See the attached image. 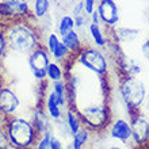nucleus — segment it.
<instances>
[{
  "mask_svg": "<svg viewBox=\"0 0 149 149\" xmlns=\"http://www.w3.org/2000/svg\"><path fill=\"white\" fill-rule=\"evenodd\" d=\"M68 110L65 111L64 114V118H65V125H67V130L68 133L73 136L74 133H77L79 130L83 127V123H81V119L79 117V114L76 110L71 109V107H67Z\"/></svg>",
  "mask_w": 149,
  "mask_h": 149,
  "instance_id": "obj_18",
  "label": "nucleus"
},
{
  "mask_svg": "<svg viewBox=\"0 0 149 149\" xmlns=\"http://www.w3.org/2000/svg\"><path fill=\"white\" fill-rule=\"evenodd\" d=\"M109 136L115 141H119L122 144H127L132 141V126L130 121L126 118H115L111 119L110 125L107 126Z\"/></svg>",
  "mask_w": 149,
  "mask_h": 149,
  "instance_id": "obj_12",
  "label": "nucleus"
},
{
  "mask_svg": "<svg viewBox=\"0 0 149 149\" xmlns=\"http://www.w3.org/2000/svg\"><path fill=\"white\" fill-rule=\"evenodd\" d=\"M46 79L50 83L65 80V65L52 60L46 67Z\"/></svg>",
  "mask_w": 149,
  "mask_h": 149,
  "instance_id": "obj_19",
  "label": "nucleus"
},
{
  "mask_svg": "<svg viewBox=\"0 0 149 149\" xmlns=\"http://www.w3.org/2000/svg\"><path fill=\"white\" fill-rule=\"evenodd\" d=\"M132 126V141L142 148L149 141V118L141 110L129 114Z\"/></svg>",
  "mask_w": 149,
  "mask_h": 149,
  "instance_id": "obj_8",
  "label": "nucleus"
},
{
  "mask_svg": "<svg viewBox=\"0 0 149 149\" xmlns=\"http://www.w3.org/2000/svg\"><path fill=\"white\" fill-rule=\"evenodd\" d=\"M7 50H8L7 38H6V34H4L3 29H0V60H1L4 56H6Z\"/></svg>",
  "mask_w": 149,
  "mask_h": 149,
  "instance_id": "obj_27",
  "label": "nucleus"
},
{
  "mask_svg": "<svg viewBox=\"0 0 149 149\" xmlns=\"http://www.w3.org/2000/svg\"><path fill=\"white\" fill-rule=\"evenodd\" d=\"M8 49L18 54L27 56L37 46L42 45V30L36 24L34 19L12 20L4 23Z\"/></svg>",
  "mask_w": 149,
  "mask_h": 149,
  "instance_id": "obj_1",
  "label": "nucleus"
},
{
  "mask_svg": "<svg viewBox=\"0 0 149 149\" xmlns=\"http://www.w3.org/2000/svg\"><path fill=\"white\" fill-rule=\"evenodd\" d=\"M45 47L47 49L50 57L57 63L65 64L73 57L72 53L68 50V47L64 45V42L61 41V37L57 34V31H49L46 38H45Z\"/></svg>",
  "mask_w": 149,
  "mask_h": 149,
  "instance_id": "obj_9",
  "label": "nucleus"
},
{
  "mask_svg": "<svg viewBox=\"0 0 149 149\" xmlns=\"http://www.w3.org/2000/svg\"><path fill=\"white\" fill-rule=\"evenodd\" d=\"M88 34H90L92 43L99 49H104L109 46L110 39L106 36V31L102 29V24H95L90 23L88 24Z\"/></svg>",
  "mask_w": 149,
  "mask_h": 149,
  "instance_id": "obj_16",
  "label": "nucleus"
},
{
  "mask_svg": "<svg viewBox=\"0 0 149 149\" xmlns=\"http://www.w3.org/2000/svg\"><path fill=\"white\" fill-rule=\"evenodd\" d=\"M74 30V19L72 14H64L61 18H60L58 23H57V34L60 37L67 36L69 31Z\"/></svg>",
  "mask_w": 149,
  "mask_h": 149,
  "instance_id": "obj_23",
  "label": "nucleus"
},
{
  "mask_svg": "<svg viewBox=\"0 0 149 149\" xmlns=\"http://www.w3.org/2000/svg\"><path fill=\"white\" fill-rule=\"evenodd\" d=\"M11 149H18V148H11Z\"/></svg>",
  "mask_w": 149,
  "mask_h": 149,
  "instance_id": "obj_37",
  "label": "nucleus"
},
{
  "mask_svg": "<svg viewBox=\"0 0 149 149\" xmlns=\"http://www.w3.org/2000/svg\"><path fill=\"white\" fill-rule=\"evenodd\" d=\"M119 96L126 104L129 114L140 111L146 98V87L137 76H122L118 83Z\"/></svg>",
  "mask_w": 149,
  "mask_h": 149,
  "instance_id": "obj_3",
  "label": "nucleus"
},
{
  "mask_svg": "<svg viewBox=\"0 0 149 149\" xmlns=\"http://www.w3.org/2000/svg\"><path fill=\"white\" fill-rule=\"evenodd\" d=\"M79 117L81 119L83 126L91 132H100L107 129V126L111 122V111L109 104L104 102L91 103L76 109Z\"/></svg>",
  "mask_w": 149,
  "mask_h": 149,
  "instance_id": "obj_5",
  "label": "nucleus"
},
{
  "mask_svg": "<svg viewBox=\"0 0 149 149\" xmlns=\"http://www.w3.org/2000/svg\"><path fill=\"white\" fill-rule=\"evenodd\" d=\"M52 61V57L49 54L45 45H39L34 50H31L27 54V65L31 72V76L38 83H45L46 79V67Z\"/></svg>",
  "mask_w": 149,
  "mask_h": 149,
  "instance_id": "obj_7",
  "label": "nucleus"
},
{
  "mask_svg": "<svg viewBox=\"0 0 149 149\" xmlns=\"http://www.w3.org/2000/svg\"><path fill=\"white\" fill-rule=\"evenodd\" d=\"M30 119H31L33 125H34V127L37 129L39 136L43 134L45 132H47V130H50L52 127H54L53 123H52L50 117L47 115L46 110H45V107H43V104L41 102L33 109Z\"/></svg>",
  "mask_w": 149,
  "mask_h": 149,
  "instance_id": "obj_13",
  "label": "nucleus"
},
{
  "mask_svg": "<svg viewBox=\"0 0 149 149\" xmlns=\"http://www.w3.org/2000/svg\"><path fill=\"white\" fill-rule=\"evenodd\" d=\"M113 33L114 41L117 43H132L140 37V30L134 27H123V26H117L110 30Z\"/></svg>",
  "mask_w": 149,
  "mask_h": 149,
  "instance_id": "obj_15",
  "label": "nucleus"
},
{
  "mask_svg": "<svg viewBox=\"0 0 149 149\" xmlns=\"http://www.w3.org/2000/svg\"><path fill=\"white\" fill-rule=\"evenodd\" d=\"M50 148L52 149H64L63 140H61L56 133H53L50 136Z\"/></svg>",
  "mask_w": 149,
  "mask_h": 149,
  "instance_id": "obj_29",
  "label": "nucleus"
},
{
  "mask_svg": "<svg viewBox=\"0 0 149 149\" xmlns=\"http://www.w3.org/2000/svg\"><path fill=\"white\" fill-rule=\"evenodd\" d=\"M42 98H43L42 99L43 107H45L47 115L50 117V119L53 122H60L64 118V110H63V107L57 103L53 92L49 90L46 95H42Z\"/></svg>",
  "mask_w": 149,
  "mask_h": 149,
  "instance_id": "obj_14",
  "label": "nucleus"
},
{
  "mask_svg": "<svg viewBox=\"0 0 149 149\" xmlns=\"http://www.w3.org/2000/svg\"><path fill=\"white\" fill-rule=\"evenodd\" d=\"M61 41L64 42V45L68 47V50L72 53V56H74L76 53L81 50V47L84 46V43H83V39L80 37V33L79 30H72L67 34V36L61 37Z\"/></svg>",
  "mask_w": 149,
  "mask_h": 149,
  "instance_id": "obj_17",
  "label": "nucleus"
},
{
  "mask_svg": "<svg viewBox=\"0 0 149 149\" xmlns=\"http://www.w3.org/2000/svg\"><path fill=\"white\" fill-rule=\"evenodd\" d=\"M3 126L8 136L12 148L18 149H33L38 140L39 134L34 127L30 118L22 115H12L4 118Z\"/></svg>",
  "mask_w": 149,
  "mask_h": 149,
  "instance_id": "obj_2",
  "label": "nucleus"
},
{
  "mask_svg": "<svg viewBox=\"0 0 149 149\" xmlns=\"http://www.w3.org/2000/svg\"><path fill=\"white\" fill-rule=\"evenodd\" d=\"M90 23L102 24V22H100V18H99V14H98V10H95V11L90 15Z\"/></svg>",
  "mask_w": 149,
  "mask_h": 149,
  "instance_id": "obj_32",
  "label": "nucleus"
},
{
  "mask_svg": "<svg viewBox=\"0 0 149 149\" xmlns=\"http://www.w3.org/2000/svg\"><path fill=\"white\" fill-rule=\"evenodd\" d=\"M0 1H6V0H0Z\"/></svg>",
  "mask_w": 149,
  "mask_h": 149,
  "instance_id": "obj_36",
  "label": "nucleus"
},
{
  "mask_svg": "<svg viewBox=\"0 0 149 149\" xmlns=\"http://www.w3.org/2000/svg\"><path fill=\"white\" fill-rule=\"evenodd\" d=\"M107 149H122L121 146H118V145H111V146H109Z\"/></svg>",
  "mask_w": 149,
  "mask_h": 149,
  "instance_id": "obj_34",
  "label": "nucleus"
},
{
  "mask_svg": "<svg viewBox=\"0 0 149 149\" xmlns=\"http://www.w3.org/2000/svg\"><path fill=\"white\" fill-rule=\"evenodd\" d=\"M20 107V99L15 91L10 87H0V114L3 118L18 114Z\"/></svg>",
  "mask_w": 149,
  "mask_h": 149,
  "instance_id": "obj_11",
  "label": "nucleus"
},
{
  "mask_svg": "<svg viewBox=\"0 0 149 149\" xmlns=\"http://www.w3.org/2000/svg\"><path fill=\"white\" fill-rule=\"evenodd\" d=\"M0 115H1V114H0Z\"/></svg>",
  "mask_w": 149,
  "mask_h": 149,
  "instance_id": "obj_38",
  "label": "nucleus"
},
{
  "mask_svg": "<svg viewBox=\"0 0 149 149\" xmlns=\"http://www.w3.org/2000/svg\"><path fill=\"white\" fill-rule=\"evenodd\" d=\"M52 92L54 95L56 100L60 106L63 107H68V92H67V84L65 80H60V81H54L52 83Z\"/></svg>",
  "mask_w": 149,
  "mask_h": 149,
  "instance_id": "obj_21",
  "label": "nucleus"
},
{
  "mask_svg": "<svg viewBox=\"0 0 149 149\" xmlns=\"http://www.w3.org/2000/svg\"><path fill=\"white\" fill-rule=\"evenodd\" d=\"M73 19H74V29L76 30H81L84 27H88V24H90V16L87 15L86 12H83L80 15H74Z\"/></svg>",
  "mask_w": 149,
  "mask_h": 149,
  "instance_id": "obj_25",
  "label": "nucleus"
},
{
  "mask_svg": "<svg viewBox=\"0 0 149 149\" xmlns=\"http://www.w3.org/2000/svg\"><path fill=\"white\" fill-rule=\"evenodd\" d=\"M74 63L80 65L83 69L91 72L98 77H106L110 71V64L106 54L102 49L96 47L95 45H84L81 50L73 56Z\"/></svg>",
  "mask_w": 149,
  "mask_h": 149,
  "instance_id": "obj_4",
  "label": "nucleus"
},
{
  "mask_svg": "<svg viewBox=\"0 0 149 149\" xmlns=\"http://www.w3.org/2000/svg\"><path fill=\"white\" fill-rule=\"evenodd\" d=\"M83 3H84V11L88 16L98 7V0H83Z\"/></svg>",
  "mask_w": 149,
  "mask_h": 149,
  "instance_id": "obj_28",
  "label": "nucleus"
},
{
  "mask_svg": "<svg viewBox=\"0 0 149 149\" xmlns=\"http://www.w3.org/2000/svg\"><path fill=\"white\" fill-rule=\"evenodd\" d=\"M98 14L100 22L107 30L117 27L119 24V8L115 0H98Z\"/></svg>",
  "mask_w": 149,
  "mask_h": 149,
  "instance_id": "obj_10",
  "label": "nucleus"
},
{
  "mask_svg": "<svg viewBox=\"0 0 149 149\" xmlns=\"http://www.w3.org/2000/svg\"><path fill=\"white\" fill-rule=\"evenodd\" d=\"M50 11V0H33L31 16L34 20H41L49 16Z\"/></svg>",
  "mask_w": 149,
  "mask_h": 149,
  "instance_id": "obj_20",
  "label": "nucleus"
},
{
  "mask_svg": "<svg viewBox=\"0 0 149 149\" xmlns=\"http://www.w3.org/2000/svg\"><path fill=\"white\" fill-rule=\"evenodd\" d=\"M141 54L144 56V58L149 61V38H146L141 45Z\"/></svg>",
  "mask_w": 149,
  "mask_h": 149,
  "instance_id": "obj_31",
  "label": "nucleus"
},
{
  "mask_svg": "<svg viewBox=\"0 0 149 149\" xmlns=\"http://www.w3.org/2000/svg\"><path fill=\"white\" fill-rule=\"evenodd\" d=\"M83 12H86L84 11V3H83V0H77V1L73 4V7H72V16L80 15Z\"/></svg>",
  "mask_w": 149,
  "mask_h": 149,
  "instance_id": "obj_30",
  "label": "nucleus"
},
{
  "mask_svg": "<svg viewBox=\"0 0 149 149\" xmlns=\"http://www.w3.org/2000/svg\"><path fill=\"white\" fill-rule=\"evenodd\" d=\"M141 149H149V141L146 142V144H145V145H144V146H142Z\"/></svg>",
  "mask_w": 149,
  "mask_h": 149,
  "instance_id": "obj_35",
  "label": "nucleus"
},
{
  "mask_svg": "<svg viewBox=\"0 0 149 149\" xmlns=\"http://www.w3.org/2000/svg\"><path fill=\"white\" fill-rule=\"evenodd\" d=\"M11 144H10V140H8V136L6 133V129H4L3 123L0 126V149H11Z\"/></svg>",
  "mask_w": 149,
  "mask_h": 149,
  "instance_id": "obj_26",
  "label": "nucleus"
},
{
  "mask_svg": "<svg viewBox=\"0 0 149 149\" xmlns=\"http://www.w3.org/2000/svg\"><path fill=\"white\" fill-rule=\"evenodd\" d=\"M53 133H54V127H52L50 130H47L43 134H41L33 149H52L50 148V136Z\"/></svg>",
  "mask_w": 149,
  "mask_h": 149,
  "instance_id": "obj_24",
  "label": "nucleus"
},
{
  "mask_svg": "<svg viewBox=\"0 0 149 149\" xmlns=\"http://www.w3.org/2000/svg\"><path fill=\"white\" fill-rule=\"evenodd\" d=\"M33 19L29 0H6L0 1V22L8 23L12 20Z\"/></svg>",
  "mask_w": 149,
  "mask_h": 149,
  "instance_id": "obj_6",
  "label": "nucleus"
},
{
  "mask_svg": "<svg viewBox=\"0 0 149 149\" xmlns=\"http://www.w3.org/2000/svg\"><path fill=\"white\" fill-rule=\"evenodd\" d=\"M142 107L145 109L146 111H149V94L146 95V98H145V102H144V104H142Z\"/></svg>",
  "mask_w": 149,
  "mask_h": 149,
  "instance_id": "obj_33",
  "label": "nucleus"
},
{
  "mask_svg": "<svg viewBox=\"0 0 149 149\" xmlns=\"http://www.w3.org/2000/svg\"><path fill=\"white\" fill-rule=\"evenodd\" d=\"M91 137V130L87 129L86 126H83L77 133H74L72 136L71 140V149H84L86 145L88 144Z\"/></svg>",
  "mask_w": 149,
  "mask_h": 149,
  "instance_id": "obj_22",
  "label": "nucleus"
}]
</instances>
